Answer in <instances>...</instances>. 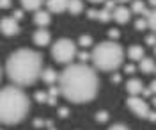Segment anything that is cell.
<instances>
[{"mask_svg":"<svg viewBox=\"0 0 156 130\" xmlns=\"http://www.w3.org/2000/svg\"><path fill=\"white\" fill-rule=\"evenodd\" d=\"M108 130H128L126 125H122V123H115V125H112Z\"/></svg>","mask_w":156,"mask_h":130,"instance_id":"29","label":"cell"},{"mask_svg":"<svg viewBox=\"0 0 156 130\" xmlns=\"http://www.w3.org/2000/svg\"><path fill=\"white\" fill-rule=\"evenodd\" d=\"M146 20H147V27L156 34V7L153 11H149V14H147Z\"/></svg>","mask_w":156,"mask_h":130,"instance_id":"19","label":"cell"},{"mask_svg":"<svg viewBox=\"0 0 156 130\" xmlns=\"http://www.w3.org/2000/svg\"><path fill=\"white\" fill-rule=\"evenodd\" d=\"M147 120H149V121H156V112L151 110V112H149V116H147Z\"/></svg>","mask_w":156,"mask_h":130,"instance_id":"36","label":"cell"},{"mask_svg":"<svg viewBox=\"0 0 156 130\" xmlns=\"http://www.w3.org/2000/svg\"><path fill=\"white\" fill-rule=\"evenodd\" d=\"M76 46H75V43L68 38H62V39H58L57 43H53V46H51V57L60 62V64H71L73 59L76 57Z\"/></svg>","mask_w":156,"mask_h":130,"instance_id":"5","label":"cell"},{"mask_svg":"<svg viewBox=\"0 0 156 130\" xmlns=\"http://www.w3.org/2000/svg\"><path fill=\"white\" fill-rule=\"evenodd\" d=\"M50 21H51V18H50V13L48 11H36V14H34V23L36 25H39V27H46Z\"/></svg>","mask_w":156,"mask_h":130,"instance_id":"12","label":"cell"},{"mask_svg":"<svg viewBox=\"0 0 156 130\" xmlns=\"http://www.w3.org/2000/svg\"><path fill=\"white\" fill-rule=\"evenodd\" d=\"M50 130H55V128H53V127H51V128H50Z\"/></svg>","mask_w":156,"mask_h":130,"instance_id":"45","label":"cell"},{"mask_svg":"<svg viewBox=\"0 0 156 130\" xmlns=\"http://www.w3.org/2000/svg\"><path fill=\"white\" fill-rule=\"evenodd\" d=\"M5 73L16 86H30L43 73V57L39 52L20 48L12 52L5 62Z\"/></svg>","mask_w":156,"mask_h":130,"instance_id":"2","label":"cell"},{"mask_svg":"<svg viewBox=\"0 0 156 130\" xmlns=\"http://www.w3.org/2000/svg\"><path fill=\"white\" fill-rule=\"evenodd\" d=\"M58 93H60V87H58V86H51L50 91H48V96H50V98H57Z\"/></svg>","mask_w":156,"mask_h":130,"instance_id":"24","label":"cell"},{"mask_svg":"<svg viewBox=\"0 0 156 130\" xmlns=\"http://www.w3.org/2000/svg\"><path fill=\"white\" fill-rule=\"evenodd\" d=\"M112 82H121V77H119V75H114V77H112Z\"/></svg>","mask_w":156,"mask_h":130,"instance_id":"38","label":"cell"},{"mask_svg":"<svg viewBox=\"0 0 156 130\" xmlns=\"http://www.w3.org/2000/svg\"><path fill=\"white\" fill-rule=\"evenodd\" d=\"M29 96L18 86H7L0 89V123L16 125L25 120L29 112Z\"/></svg>","mask_w":156,"mask_h":130,"instance_id":"3","label":"cell"},{"mask_svg":"<svg viewBox=\"0 0 156 130\" xmlns=\"http://www.w3.org/2000/svg\"><path fill=\"white\" fill-rule=\"evenodd\" d=\"M43 2L44 0H21V6H23V9H27V11H39V7L43 6Z\"/></svg>","mask_w":156,"mask_h":130,"instance_id":"16","label":"cell"},{"mask_svg":"<svg viewBox=\"0 0 156 130\" xmlns=\"http://www.w3.org/2000/svg\"><path fill=\"white\" fill-rule=\"evenodd\" d=\"M90 61L94 62L98 70L101 71H114L117 70L124 61V50L115 41H105L94 46L90 54Z\"/></svg>","mask_w":156,"mask_h":130,"instance_id":"4","label":"cell"},{"mask_svg":"<svg viewBox=\"0 0 156 130\" xmlns=\"http://www.w3.org/2000/svg\"><path fill=\"white\" fill-rule=\"evenodd\" d=\"M149 4H151L153 7H156V0H149Z\"/></svg>","mask_w":156,"mask_h":130,"instance_id":"40","label":"cell"},{"mask_svg":"<svg viewBox=\"0 0 156 130\" xmlns=\"http://www.w3.org/2000/svg\"><path fill=\"white\" fill-rule=\"evenodd\" d=\"M128 107L135 112L138 118H144V120H147V116H149V105L146 103V100L144 98H138V96H129L128 98Z\"/></svg>","mask_w":156,"mask_h":130,"instance_id":"6","label":"cell"},{"mask_svg":"<svg viewBox=\"0 0 156 130\" xmlns=\"http://www.w3.org/2000/svg\"><path fill=\"white\" fill-rule=\"evenodd\" d=\"M149 89H151V91H153V93L156 95V80H153V82H151V86H149Z\"/></svg>","mask_w":156,"mask_h":130,"instance_id":"37","label":"cell"},{"mask_svg":"<svg viewBox=\"0 0 156 130\" xmlns=\"http://www.w3.org/2000/svg\"><path fill=\"white\" fill-rule=\"evenodd\" d=\"M68 114H69V110L66 109V107H60V109H58V116H60V118H68Z\"/></svg>","mask_w":156,"mask_h":130,"instance_id":"32","label":"cell"},{"mask_svg":"<svg viewBox=\"0 0 156 130\" xmlns=\"http://www.w3.org/2000/svg\"><path fill=\"white\" fill-rule=\"evenodd\" d=\"M11 0H0V9H9Z\"/></svg>","mask_w":156,"mask_h":130,"instance_id":"31","label":"cell"},{"mask_svg":"<svg viewBox=\"0 0 156 130\" xmlns=\"http://www.w3.org/2000/svg\"><path fill=\"white\" fill-rule=\"evenodd\" d=\"M117 2H129V0H117Z\"/></svg>","mask_w":156,"mask_h":130,"instance_id":"42","label":"cell"},{"mask_svg":"<svg viewBox=\"0 0 156 130\" xmlns=\"http://www.w3.org/2000/svg\"><path fill=\"white\" fill-rule=\"evenodd\" d=\"M138 68H140V71H144V73H154L156 70V62L151 57H142V61H140V64H138Z\"/></svg>","mask_w":156,"mask_h":130,"instance_id":"14","label":"cell"},{"mask_svg":"<svg viewBox=\"0 0 156 130\" xmlns=\"http://www.w3.org/2000/svg\"><path fill=\"white\" fill-rule=\"evenodd\" d=\"M78 45L83 46V48H85V46H90V45H92V38H90V36H82V38L78 39Z\"/></svg>","mask_w":156,"mask_h":130,"instance_id":"22","label":"cell"},{"mask_svg":"<svg viewBox=\"0 0 156 130\" xmlns=\"http://www.w3.org/2000/svg\"><path fill=\"white\" fill-rule=\"evenodd\" d=\"M154 73H156V70H154Z\"/></svg>","mask_w":156,"mask_h":130,"instance_id":"46","label":"cell"},{"mask_svg":"<svg viewBox=\"0 0 156 130\" xmlns=\"http://www.w3.org/2000/svg\"><path fill=\"white\" fill-rule=\"evenodd\" d=\"M128 57L131 61H142V57H144V48L142 46H138V45H133V46H129L128 48Z\"/></svg>","mask_w":156,"mask_h":130,"instance_id":"15","label":"cell"},{"mask_svg":"<svg viewBox=\"0 0 156 130\" xmlns=\"http://www.w3.org/2000/svg\"><path fill=\"white\" fill-rule=\"evenodd\" d=\"M115 2L117 0H105V9H108V11L114 13V9H115Z\"/></svg>","mask_w":156,"mask_h":130,"instance_id":"27","label":"cell"},{"mask_svg":"<svg viewBox=\"0 0 156 130\" xmlns=\"http://www.w3.org/2000/svg\"><path fill=\"white\" fill-rule=\"evenodd\" d=\"M76 57L80 59V62H87V61L90 59V54H89V52H78Z\"/></svg>","mask_w":156,"mask_h":130,"instance_id":"26","label":"cell"},{"mask_svg":"<svg viewBox=\"0 0 156 130\" xmlns=\"http://www.w3.org/2000/svg\"><path fill=\"white\" fill-rule=\"evenodd\" d=\"M146 43H147V45H151V46H156V34L147 36V38H146Z\"/></svg>","mask_w":156,"mask_h":130,"instance_id":"28","label":"cell"},{"mask_svg":"<svg viewBox=\"0 0 156 130\" xmlns=\"http://www.w3.org/2000/svg\"><path fill=\"white\" fill-rule=\"evenodd\" d=\"M50 41H51V34H50L44 27H41V29H37L34 32V43H36L37 46H46Z\"/></svg>","mask_w":156,"mask_h":130,"instance_id":"8","label":"cell"},{"mask_svg":"<svg viewBox=\"0 0 156 130\" xmlns=\"http://www.w3.org/2000/svg\"><path fill=\"white\" fill-rule=\"evenodd\" d=\"M89 2H92V4H101V2H105V0H89Z\"/></svg>","mask_w":156,"mask_h":130,"instance_id":"39","label":"cell"},{"mask_svg":"<svg viewBox=\"0 0 156 130\" xmlns=\"http://www.w3.org/2000/svg\"><path fill=\"white\" fill-rule=\"evenodd\" d=\"M96 120L99 121V123H105V121L108 120V112L107 110H99V112L96 114Z\"/></svg>","mask_w":156,"mask_h":130,"instance_id":"23","label":"cell"},{"mask_svg":"<svg viewBox=\"0 0 156 130\" xmlns=\"http://www.w3.org/2000/svg\"><path fill=\"white\" fill-rule=\"evenodd\" d=\"M98 13H99V11H96V9H89L87 11V16L90 18V20H96V18H98Z\"/></svg>","mask_w":156,"mask_h":130,"instance_id":"30","label":"cell"},{"mask_svg":"<svg viewBox=\"0 0 156 130\" xmlns=\"http://www.w3.org/2000/svg\"><path fill=\"white\" fill-rule=\"evenodd\" d=\"M68 11L71 14H80V13L83 11V2H82V0H69Z\"/></svg>","mask_w":156,"mask_h":130,"instance_id":"17","label":"cell"},{"mask_svg":"<svg viewBox=\"0 0 156 130\" xmlns=\"http://www.w3.org/2000/svg\"><path fill=\"white\" fill-rule=\"evenodd\" d=\"M0 32L5 34V36H16V34H20L18 20H16L14 16L2 18V20H0Z\"/></svg>","mask_w":156,"mask_h":130,"instance_id":"7","label":"cell"},{"mask_svg":"<svg viewBox=\"0 0 156 130\" xmlns=\"http://www.w3.org/2000/svg\"><path fill=\"white\" fill-rule=\"evenodd\" d=\"M153 105H154V107H156V96H154V98H153Z\"/></svg>","mask_w":156,"mask_h":130,"instance_id":"41","label":"cell"},{"mask_svg":"<svg viewBox=\"0 0 156 130\" xmlns=\"http://www.w3.org/2000/svg\"><path fill=\"white\" fill-rule=\"evenodd\" d=\"M146 4H144V0H133V4H131V13H135V14H144V11H146Z\"/></svg>","mask_w":156,"mask_h":130,"instance_id":"18","label":"cell"},{"mask_svg":"<svg viewBox=\"0 0 156 130\" xmlns=\"http://www.w3.org/2000/svg\"><path fill=\"white\" fill-rule=\"evenodd\" d=\"M12 14H14V18H16V20H21V18H23V11H21V9L14 11V13H12Z\"/></svg>","mask_w":156,"mask_h":130,"instance_id":"33","label":"cell"},{"mask_svg":"<svg viewBox=\"0 0 156 130\" xmlns=\"http://www.w3.org/2000/svg\"><path fill=\"white\" fill-rule=\"evenodd\" d=\"M34 98H36V102H39V103H44V102L48 100V93H44V91H37V93L34 95Z\"/></svg>","mask_w":156,"mask_h":130,"instance_id":"21","label":"cell"},{"mask_svg":"<svg viewBox=\"0 0 156 130\" xmlns=\"http://www.w3.org/2000/svg\"><path fill=\"white\" fill-rule=\"evenodd\" d=\"M41 79L44 80L46 84L53 86V84L58 80V73L53 70V68H44V70H43V73H41Z\"/></svg>","mask_w":156,"mask_h":130,"instance_id":"13","label":"cell"},{"mask_svg":"<svg viewBox=\"0 0 156 130\" xmlns=\"http://www.w3.org/2000/svg\"><path fill=\"white\" fill-rule=\"evenodd\" d=\"M108 34H110V38H115V39L119 38V30H115V29H112Z\"/></svg>","mask_w":156,"mask_h":130,"instance_id":"34","label":"cell"},{"mask_svg":"<svg viewBox=\"0 0 156 130\" xmlns=\"http://www.w3.org/2000/svg\"><path fill=\"white\" fill-rule=\"evenodd\" d=\"M129 16H131V11L126 9V7H115L114 13H112V20H115L117 23L124 25L129 21Z\"/></svg>","mask_w":156,"mask_h":130,"instance_id":"9","label":"cell"},{"mask_svg":"<svg viewBox=\"0 0 156 130\" xmlns=\"http://www.w3.org/2000/svg\"><path fill=\"white\" fill-rule=\"evenodd\" d=\"M154 55H156V46H154Z\"/></svg>","mask_w":156,"mask_h":130,"instance_id":"44","label":"cell"},{"mask_svg":"<svg viewBox=\"0 0 156 130\" xmlns=\"http://www.w3.org/2000/svg\"><path fill=\"white\" fill-rule=\"evenodd\" d=\"M147 27V20L146 18H140V20H136V23H135V29L136 30H144Z\"/></svg>","mask_w":156,"mask_h":130,"instance_id":"25","label":"cell"},{"mask_svg":"<svg viewBox=\"0 0 156 130\" xmlns=\"http://www.w3.org/2000/svg\"><path fill=\"white\" fill-rule=\"evenodd\" d=\"M126 91L129 96H136V95H140L144 91V86H142V82L138 79H131L126 82Z\"/></svg>","mask_w":156,"mask_h":130,"instance_id":"10","label":"cell"},{"mask_svg":"<svg viewBox=\"0 0 156 130\" xmlns=\"http://www.w3.org/2000/svg\"><path fill=\"white\" fill-rule=\"evenodd\" d=\"M68 4L69 0H46L50 13H62V11L68 9Z\"/></svg>","mask_w":156,"mask_h":130,"instance_id":"11","label":"cell"},{"mask_svg":"<svg viewBox=\"0 0 156 130\" xmlns=\"http://www.w3.org/2000/svg\"><path fill=\"white\" fill-rule=\"evenodd\" d=\"M124 71H126V73H133V71H135V66H133V64H128L126 68H124Z\"/></svg>","mask_w":156,"mask_h":130,"instance_id":"35","label":"cell"},{"mask_svg":"<svg viewBox=\"0 0 156 130\" xmlns=\"http://www.w3.org/2000/svg\"><path fill=\"white\" fill-rule=\"evenodd\" d=\"M0 77H2V68H0Z\"/></svg>","mask_w":156,"mask_h":130,"instance_id":"43","label":"cell"},{"mask_svg":"<svg viewBox=\"0 0 156 130\" xmlns=\"http://www.w3.org/2000/svg\"><path fill=\"white\" fill-rule=\"evenodd\" d=\"M60 95L73 103H87L98 95L99 80L94 68L85 62L66 64L64 71L58 75Z\"/></svg>","mask_w":156,"mask_h":130,"instance_id":"1","label":"cell"},{"mask_svg":"<svg viewBox=\"0 0 156 130\" xmlns=\"http://www.w3.org/2000/svg\"><path fill=\"white\" fill-rule=\"evenodd\" d=\"M98 20L103 21V23L110 21V20H112V11H108V9H101L99 13H98Z\"/></svg>","mask_w":156,"mask_h":130,"instance_id":"20","label":"cell"}]
</instances>
